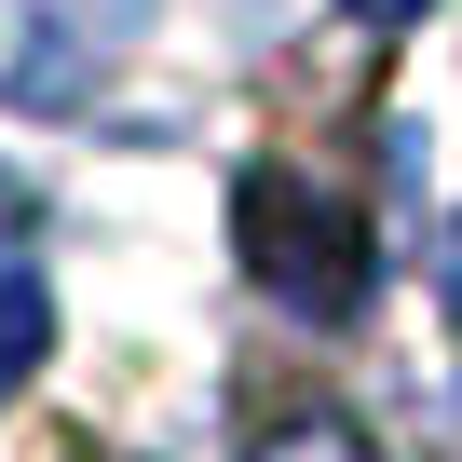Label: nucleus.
Here are the masks:
<instances>
[{"label":"nucleus","instance_id":"nucleus-1","mask_svg":"<svg viewBox=\"0 0 462 462\" xmlns=\"http://www.w3.org/2000/svg\"><path fill=\"white\" fill-rule=\"evenodd\" d=\"M231 245H245V273L286 300V313H354L367 300V217L340 190H313L300 163H245V190H231Z\"/></svg>","mask_w":462,"mask_h":462},{"label":"nucleus","instance_id":"nucleus-2","mask_svg":"<svg viewBox=\"0 0 462 462\" xmlns=\"http://www.w3.org/2000/svg\"><path fill=\"white\" fill-rule=\"evenodd\" d=\"M55 354V300L28 286V273H0V408H14L28 394V367Z\"/></svg>","mask_w":462,"mask_h":462},{"label":"nucleus","instance_id":"nucleus-3","mask_svg":"<svg viewBox=\"0 0 462 462\" xmlns=\"http://www.w3.org/2000/svg\"><path fill=\"white\" fill-rule=\"evenodd\" d=\"M273 462H354V448H340V435H300V448H273Z\"/></svg>","mask_w":462,"mask_h":462},{"label":"nucleus","instance_id":"nucleus-4","mask_svg":"<svg viewBox=\"0 0 462 462\" xmlns=\"http://www.w3.org/2000/svg\"><path fill=\"white\" fill-rule=\"evenodd\" d=\"M354 14H367V28H408V14H421V0H354Z\"/></svg>","mask_w":462,"mask_h":462},{"label":"nucleus","instance_id":"nucleus-5","mask_svg":"<svg viewBox=\"0 0 462 462\" xmlns=\"http://www.w3.org/2000/svg\"><path fill=\"white\" fill-rule=\"evenodd\" d=\"M448 313H462V231H448Z\"/></svg>","mask_w":462,"mask_h":462}]
</instances>
